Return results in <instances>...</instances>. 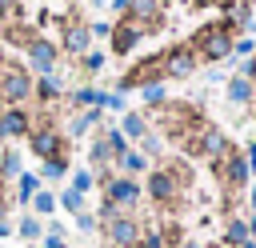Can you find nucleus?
Here are the masks:
<instances>
[{"mask_svg":"<svg viewBox=\"0 0 256 248\" xmlns=\"http://www.w3.org/2000/svg\"><path fill=\"white\" fill-rule=\"evenodd\" d=\"M140 96H144V104H152V108H164V104H168V100H164V84H160V80L140 84Z\"/></svg>","mask_w":256,"mask_h":248,"instance_id":"19","label":"nucleus"},{"mask_svg":"<svg viewBox=\"0 0 256 248\" xmlns=\"http://www.w3.org/2000/svg\"><path fill=\"white\" fill-rule=\"evenodd\" d=\"M60 204L72 212V216H80V204H84V196L76 192V188H64V196H60Z\"/></svg>","mask_w":256,"mask_h":248,"instance_id":"30","label":"nucleus"},{"mask_svg":"<svg viewBox=\"0 0 256 248\" xmlns=\"http://www.w3.org/2000/svg\"><path fill=\"white\" fill-rule=\"evenodd\" d=\"M28 140H32V152L40 160H64V140H60L56 128H32Z\"/></svg>","mask_w":256,"mask_h":248,"instance_id":"5","label":"nucleus"},{"mask_svg":"<svg viewBox=\"0 0 256 248\" xmlns=\"http://www.w3.org/2000/svg\"><path fill=\"white\" fill-rule=\"evenodd\" d=\"M80 60H84V68H88V72H100V68H104V60H108V56H104V52H84V56H80Z\"/></svg>","mask_w":256,"mask_h":248,"instance_id":"33","label":"nucleus"},{"mask_svg":"<svg viewBox=\"0 0 256 248\" xmlns=\"http://www.w3.org/2000/svg\"><path fill=\"white\" fill-rule=\"evenodd\" d=\"M32 132V116L24 108H4L0 112V136H24Z\"/></svg>","mask_w":256,"mask_h":248,"instance_id":"12","label":"nucleus"},{"mask_svg":"<svg viewBox=\"0 0 256 248\" xmlns=\"http://www.w3.org/2000/svg\"><path fill=\"white\" fill-rule=\"evenodd\" d=\"M104 196H108L112 208H128V204L140 200V184H136L132 176H112V180L104 184Z\"/></svg>","mask_w":256,"mask_h":248,"instance_id":"7","label":"nucleus"},{"mask_svg":"<svg viewBox=\"0 0 256 248\" xmlns=\"http://www.w3.org/2000/svg\"><path fill=\"white\" fill-rule=\"evenodd\" d=\"M16 232H20V240H40V236H44V224H40L36 216H24V220L16 224Z\"/></svg>","mask_w":256,"mask_h":248,"instance_id":"24","label":"nucleus"},{"mask_svg":"<svg viewBox=\"0 0 256 248\" xmlns=\"http://www.w3.org/2000/svg\"><path fill=\"white\" fill-rule=\"evenodd\" d=\"M72 188H76V192H80V196H84V192H88V188H92V172H88V168H80V172H76V176H72Z\"/></svg>","mask_w":256,"mask_h":248,"instance_id":"34","label":"nucleus"},{"mask_svg":"<svg viewBox=\"0 0 256 248\" xmlns=\"http://www.w3.org/2000/svg\"><path fill=\"white\" fill-rule=\"evenodd\" d=\"M72 220H76V228H80V232H92L100 216H92V212H80V216H72Z\"/></svg>","mask_w":256,"mask_h":248,"instance_id":"36","label":"nucleus"},{"mask_svg":"<svg viewBox=\"0 0 256 248\" xmlns=\"http://www.w3.org/2000/svg\"><path fill=\"white\" fill-rule=\"evenodd\" d=\"M248 236H252V240H256V216H252V220H248Z\"/></svg>","mask_w":256,"mask_h":248,"instance_id":"44","label":"nucleus"},{"mask_svg":"<svg viewBox=\"0 0 256 248\" xmlns=\"http://www.w3.org/2000/svg\"><path fill=\"white\" fill-rule=\"evenodd\" d=\"M232 52H240V56H248V52H256V44H252V40H232Z\"/></svg>","mask_w":256,"mask_h":248,"instance_id":"39","label":"nucleus"},{"mask_svg":"<svg viewBox=\"0 0 256 248\" xmlns=\"http://www.w3.org/2000/svg\"><path fill=\"white\" fill-rule=\"evenodd\" d=\"M196 152H200V156H208V164L216 168V164H220V160L228 156V140H224V132H216V128H208Z\"/></svg>","mask_w":256,"mask_h":248,"instance_id":"13","label":"nucleus"},{"mask_svg":"<svg viewBox=\"0 0 256 248\" xmlns=\"http://www.w3.org/2000/svg\"><path fill=\"white\" fill-rule=\"evenodd\" d=\"M96 120H100V108H88V112H80V116L68 124V132H72V136H80V132H88Z\"/></svg>","mask_w":256,"mask_h":248,"instance_id":"20","label":"nucleus"},{"mask_svg":"<svg viewBox=\"0 0 256 248\" xmlns=\"http://www.w3.org/2000/svg\"><path fill=\"white\" fill-rule=\"evenodd\" d=\"M212 172H216V176H220L228 188H244V184H248V176H252L248 156H240V152H232V148H228V156H224V160H220Z\"/></svg>","mask_w":256,"mask_h":248,"instance_id":"4","label":"nucleus"},{"mask_svg":"<svg viewBox=\"0 0 256 248\" xmlns=\"http://www.w3.org/2000/svg\"><path fill=\"white\" fill-rule=\"evenodd\" d=\"M32 96H40L44 104H48V100H56V96H60V80H56V76L36 80V84H32Z\"/></svg>","mask_w":256,"mask_h":248,"instance_id":"18","label":"nucleus"},{"mask_svg":"<svg viewBox=\"0 0 256 248\" xmlns=\"http://www.w3.org/2000/svg\"><path fill=\"white\" fill-rule=\"evenodd\" d=\"M104 4H108L112 12H124V16H128V8H132V0H104Z\"/></svg>","mask_w":256,"mask_h":248,"instance_id":"40","label":"nucleus"},{"mask_svg":"<svg viewBox=\"0 0 256 248\" xmlns=\"http://www.w3.org/2000/svg\"><path fill=\"white\" fill-rule=\"evenodd\" d=\"M0 96L8 100V108H20L32 96V76L24 68H4L0 72Z\"/></svg>","mask_w":256,"mask_h":248,"instance_id":"3","label":"nucleus"},{"mask_svg":"<svg viewBox=\"0 0 256 248\" xmlns=\"http://www.w3.org/2000/svg\"><path fill=\"white\" fill-rule=\"evenodd\" d=\"M88 160H92V164H108V160H112V152H108V140H104V136H96V140H92Z\"/></svg>","mask_w":256,"mask_h":248,"instance_id":"26","label":"nucleus"},{"mask_svg":"<svg viewBox=\"0 0 256 248\" xmlns=\"http://www.w3.org/2000/svg\"><path fill=\"white\" fill-rule=\"evenodd\" d=\"M248 168H252V172H256V140H252V144H248Z\"/></svg>","mask_w":256,"mask_h":248,"instance_id":"42","label":"nucleus"},{"mask_svg":"<svg viewBox=\"0 0 256 248\" xmlns=\"http://www.w3.org/2000/svg\"><path fill=\"white\" fill-rule=\"evenodd\" d=\"M12 176H20V156L8 148V152H0V180H12Z\"/></svg>","mask_w":256,"mask_h":248,"instance_id":"22","label":"nucleus"},{"mask_svg":"<svg viewBox=\"0 0 256 248\" xmlns=\"http://www.w3.org/2000/svg\"><path fill=\"white\" fill-rule=\"evenodd\" d=\"M100 220H104L108 244H116V248H136V240H140V220H136V216L104 204V208H100Z\"/></svg>","mask_w":256,"mask_h":248,"instance_id":"1","label":"nucleus"},{"mask_svg":"<svg viewBox=\"0 0 256 248\" xmlns=\"http://www.w3.org/2000/svg\"><path fill=\"white\" fill-rule=\"evenodd\" d=\"M68 172V160H44L40 164V180H60Z\"/></svg>","mask_w":256,"mask_h":248,"instance_id":"28","label":"nucleus"},{"mask_svg":"<svg viewBox=\"0 0 256 248\" xmlns=\"http://www.w3.org/2000/svg\"><path fill=\"white\" fill-rule=\"evenodd\" d=\"M24 48H28V60H32V64H36L44 76H52V68H56V44H48V40L32 36Z\"/></svg>","mask_w":256,"mask_h":248,"instance_id":"10","label":"nucleus"},{"mask_svg":"<svg viewBox=\"0 0 256 248\" xmlns=\"http://www.w3.org/2000/svg\"><path fill=\"white\" fill-rule=\"evenodd\" d=\"M100 100H104V92H96L92 84H84V88L72 92V104H76V108H80V104H100Z\"/></svg>","mask_w":256,"mask_h":248,"instance_id":"25","label":"nucleus"},{"mask_svg":"<svg viewBox=\"0 0 256 248\" xmlns=\"http://www.w3.org/2000/svg\"><path fill=\"white\" fill-rule=\"evenodd\" d=\"M4 212H8V200H4V196H0V220H4Z\"/></svg>","mask_w":256,"mask_h":248,"instance_id":"45","label":"nucleus"},{"mask_svg":"<svg viewBox=\"0 0 256 248\" xmlns=\"http://www.w3.org/2000/svg\"><path fill=\"white\" fill-rule=\"evenodd\" d=\"M168 240H164V232H140V240H136V248H164Z\"/></svg>","mask_w":256,"mask_h":248,"instance_id":"31","label":"nucleus"},{"mask_svg":"<svg viewBox=\"0 0 256 248\" xmlns=\"http://www.w3.org/2000/svg\"><path fill=\"white\" fill-rule=\"evenodd\" d=\"M192 72H196V52H192V44H184V48H176V52L164 56V76H192Z\"/></svg>","mask_w":256,"mask_h":248,"instance_id":"11","label":"nucleus"},{"mask_svg":"<svg viewBox=\"0 0 256 248\" xmlns=\"http://www.w3.org/2000/svg\"><path fill=\"white\" fill-rule=\"evenodd\" d=\"M248 204H252V216H256V188L248 192Z\"/></svg>","mask_w":256,"mask_h":248,"instance_id":"43","label":"nucleus"},{"mask_svg":"<svg viewBox=\"0 0 256 248\" xmlns=\"http://www.w3.org/2000/svg\"><path fill=\"white\" fill-rule=\"evenodd\" d=\"M128 20H136L140 28H148V32H152V28L164 20V4H160V0H132Z\"/></svg>","mask_w":256,"mask_h":248,"instance_id":"9","label":"nucleus"},{"mask_svg":"<svg viewBox=\"0 0 256 248\" xmlns=\"http://www.w3.org/2000/svg\"><path fill=\"white\" fill-rule=\"evenodd\" d=\"M104 140H108V152H112L116 160H120V156L128 152V136H124L120 128H108V132H104Z\"/></svg>","mask_w":256,"mask_h":248,"instance_id":"21","label":"nucleus"},{"mask_svg":"<svg viewBox=\"0 0 256 248\" xmlns=\"http://www.w3.org/2000/svg\"><path fill=\"white\" fill-rule=\"evenodd\" d=\"M40 192V176H32V172H20L16 176V200L20 204H32V196Z\"/></svg>","mask_w":256,"mask_h":248,"instance_id":"15","label":"nucleus"},{"mask_svg":"<svg viewBox=\"0 0 256 248\" xmlns=\"http://www.w3.org/2000/svg\"><path fill=\"white\" fill-rule=\"evenodd\" d=\"M52 208H56V196L40 188V192L32 196V212H36V220H40V216H52Z\"/></svg>","mask_w":256,"mask_h":248,"instance_id":"23","label":"nucleus"},{"mask_svg":"<svg viewBox=\"0 0 256 248\" xmlns=\"http://www.w3.org/2000/svg\"><path fill=\"white\" fill-rule=\"evenodd\" d=\"M120 132L132 136V140H144V136H148V120H144V112H128L124 124H120Z\"/></svg>","mask_w":256,"mask_h":248,"instance_id":"17","label":"nucleus"},{"mask_svg":"<svg viewBox=\"0 0 256 248\" xmlns=\"http://www.w3.org/2000/svg\"><path fill=\"white\" fill-rule=\"evenodd\" d=\"M100 104H104V108H112V112H124V96H120V92H112V96H104Z\"/></svg>","mask_w":256,"mask_h":248,"instance_id":"37","label":"nucleus"},{"mask_svg":"<svg viewBox=\"0 0 256 248\" xmlns=\"http://www.w3.org/2000/svg\"><path fill=\"white\" fill-rule=\"evenodd\" d=\"M180 248H200V244H196V240H184V244H180Z\"/></svg>","mask_w":256,"mask_h":248,"instance_id":"47","label":"nucleus"},{"mask_svg":"<svg viewBox=\"0 0 256 248\" xmlns=\"http://www.w3.org/2000/svg\"><path fill=\"white\" fill-rule=\"evenodd\" d=\"M4 236H12V220H8V216L0 220V240H4Z\"/></svg>","mask_w":256,"mask_h":248,"instance_id":"41","label":"nucleus"},{"mask_svg":"<svg viewBox=\"0 0 256 248\" xmlns=\"http://www.w3.org/2000/svg\"><path fill=\"white\" fill-rule=\"evenodd\" d=\"M240 248H256V240H252V236H248V240H244V244H240Z\"/></svg>","mask_w":256,"mask_h":248,"instance_id":"46","label":"nucleus"},{"mask_svg":"<svg viewBox=\"0 0 256 248\" xmlns=\"http://www.w3.org/2000/svg\"><path fill=\"white\" fill-rule=\"evenodd\" d=\"M144 32H148V28H140L136 20H128V16H124V20L112 28V52H116V56H128V52L144 40Z\"/></svg>","mask_w":256,"mask_h":248,"instance_id":"8","label":"nucleus"},{"mask_svg":"<svg viewBox=\"0 0 256 248\" xmlns=\"http://www.w3.org/2000/svg\"><path fill=\"white\" fill-rule=\"evenodd\" d=\"M252 92H256L252 80H244V76H232V80H228V100H232V104H248Z\"/></svg>","mask_w":256,"mask_h":248,"instance_id":"16","label":"nucleus"},{"mask_svg":"<svg viewBox=\"0 0 256 248\" xmlns=\"http://www.w3.org/2000/svg\"><path fill=\"white\" fill-rule=\"evenodd\" d=\"M192 52H200L204 60H224V56L232 52V28H228V24L200 28L196 40H192Z\"/></svg>","mask_w":256,"mask_h":248,"instance_id":"2","label":"nucleus"},{"mask_svg":"<svg viewBox=\"0 0 256 248\" xmlns=\"http://www.w3.org/2000/svg\"><path fill=\"white\" fill-rule=\"evenodd\" d=\"M120 168H124V176H136V172H144V156L128 148V152L120 156Z\"/></svg>","mask_w":256,"mask_h":248,"instance_id":"27","label":"nucleus"},{"mask_svg":"<svg viewBox=\"0 0 256 248\" xmlns=\"http://www.w3.org/2000/svg\"><path fill=\"white\" fill-rule=\"evenodd\" d=\"M180 184H184V180H180L172 168H156V172L148 176V196L160 200V204H172L176 192H180Z\"/></svg>","mask_w":256,"mask_h":248,"instance_id":"6","label":"nucleus"},{"mask_svg":"<svg viewBox=\"0 0 256 248\" xmlns=\"http://www.w3.org/2000/svg\"><path fill=\"white\" fill-rule=\"evenodd\" d=\"M224 240H228V244H244V240H248V220H232L228 232H224Z\"/></svg>","mask_w":256,"mask_h":248,"instance_id":"29","label":"nucleus"},{"mask_svg":"<svg viewBox=\"0 0 256 248\" xmlns=\"http://www.w3.org/2000/svg\"><path fill=\"white\" fill-rule=\"evenodd\" d=\"M40 248H68V240H64L60 232H44V236H40Z\"/></svg>","mask_w":256,"mask_h":248,"instance_id":"35","label":"nucleus"},{"mask_svg":"<svg viewBox=\"0 0 256 248\" xmlns=\"http://www.w3.org/2000/svg\"><path fill=\"white\" fill-rule=\"evenodd\" d=\"M88 44H92V32H88V24H68V28H64V48H68V52L84 56V52H88Z\"/></svg>","mask_w":256,"mask_h":248,"instance_id":"14","label":"nucleus"},{"mask_svg":"<svg viewBox=\"0 0 256 248\" xmlns=\"http://www.w3.org/2000/svg\"><path fill=\"white\" fill-rule=\"evenodd\" d=\"M156 152H160V136H156V132H148V136L140 140V156L148 160V156H156Z\"/></svg>","mask_w":256,"mask_h":248,"instance_id":"32","label":"nucleus"},{"mask_svg":"<svg viewBox=\"0 0 256 248\" xmlns=\"http://www.w3.org/2000/svg\"><path fill=\"white\" fill-rule=\"evenodd\" d=\"M88 32H92V36H112V24H104V20H96V24H88Z\"/></svg>","mask_w":256,"mask_h":248,"instance_id":"38","label":"nucleus"}]
</instances>
